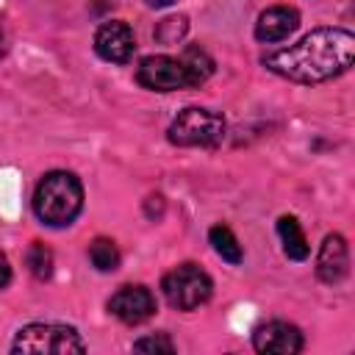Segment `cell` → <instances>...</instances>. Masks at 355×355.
Listing matches in <instances>:
<instances>
[{
	"mask_svg": "<svg viewBox=\"0 0 355 355\" xmlns=\"http://www.w3.org/2000/svg\"><path fill=\"white\" fill-rule=\"evenodd\" d=\"M252 347L258 352H272V355H294L305 347L302 341V333L300 327L288 324V322H280V319H272L261 327H255L252 333Z\"/></svg>",
	"mask_w": 355,
	"mask_h": 355,
	"instance_id": "9",
	"label": "cell"
},
{
	"mask_svg": "<svg viewBox=\"0 0 355 355\" xmlns=\"http://www.w3.org/2000/svg\"><path fill=\"white\" fill-rule=\"evenodd\" d=\"M108 311L125 324H141L155 313V297L147 286H122L111 294Z\"/></svg>",
	"mask_w": 355,
	"mask_h": 355,
	"instance_id": "8",
	"label": "cell"
},
{
	"mask_svg": "<svg viewBox=\"0 0 355 355\" xmlns=\"http://www.w3.org/2000/svg\"><path fill=\"white\" fill-rule=\"evenodd\" d=\"M277 236L283 241V252L291 258V261H305L311 247H308V239L300 227V222L294 216H280L277 219Z\"/></svg>",
	"mask_w": 355,
	"mask_h": 355,
	"instance_id": "12",
	"label": "cell"
},
{
	"mask_svg": "<svg viewBox=\"0 0 355 355\" xmlns=\"http://www.w3.org/2000/svg\"><path fill=\"white\" fill-rule=\"evenodd\" d=\"M89 261H92V266L97 272H114L119 266V250H116V244L111 239L100 236V239H94L89 244Z\"/></svg>",
	"mask_w": 355,
	"mask_h": 355,
	"instance_id": "14",
	"label": "cell"
},
{
	"mask_svg": "<svg viewBox=\"0 0 355 355\" xmlns=\"http://www.w3.org/2000/svg\"><path fill=\"white\" fill-rule=\"evenodd\" d=\"M133 349L136 352H175V344H172V338L166 333H155V336L133 341Z\"/></svg>",
	"mask_w": 355,
	"mask_h": 355,
	"instance_id": "16",
	"label": "cell"
},
{
	"mask_svg": "<svg viewBox=\"0 0 355 355\" xmlns=\"http://www.w3.org/2000/svg\"><path fill=\"white\" fill-rule=\"evenodd\" d=\"M11 283V263H8V258L0 252V288H6Z\"/></svg>",
	"mask_w": 355,
	"mask_h": 355,
	"instance_id": "17",
	"label": "cell"
},
{
	"mask_svg": "<svg viewBox=\"0 0 355 355\" xmlns=\"http://www.w3.org/2000/svg\"><path fill=\"white\" fill-rule=\"evenodd\" d=\"M14 352H53V355H67V352H86V344L83 338L78 336L75 327L69 324H53V322H33V324H25L14 344H11Z\"/></svg>",
	"mask_w": 355,
	"mask_h": 355,
	"instance_id": "6",
	"label": "cell"
},
{
	"mask_svg": "<svg viewBox=\"0 0 355 355\" xmlns=\"http://www.w3.org/2000/svg\"><path fill=\"white\" fill-rule=\"evenodd\" d=\"M208 241H211V247H214V252L222 258V261H227V263H241V258H244V252H241V244H239V239L233 236V230L227 227V225H214L211 230H208Z\"/></svg>",
	"mask_w": 355,
	"mask_h": 355,
	"instance_id": "13",
	"label": "cell"
},
{
	"mask_svg": "<svg viewBox=\"0 0 355 355\" xmlns=\"http://www.w3.org/2000/svg\"><path fill=\"white\" fill-rule=\"evenodd\" d=\"M6 55V39H3V33H0V58Z\"/></svg>",
	"mask_w": 355,
	"mask_h": 355,
	"instance_id": "19",
	"label": "cell"
},
{
	"mask_svg": "<svg viewBox=\"0 0 355 355\" xmlns=\"http://www.w3.org/2000/svg\"><path fill=\"white\" fill-rule=\"evenodd\" d=\"M28 269L39 277V280H47L53 275V252L42 244V241H33L31 250H28Z\"/></svg>",
	"mask_w": 355,
	"mask_h": 355,
	"instance_id": "15",
	"label": "cell"
},
{
	"mask_svg": "<svg viewBox=\"0 0 355 355\" xmlns=\"http://www.w3.org/2000/svg\"><path fill=\"white\" fill-rule=\"evenodd\" d=\"M355 36L347 28H316L297 44L266 53L261 64L294 83H322L352 67Z\"/></svg>",
	"mask_w": 355,
	"mask_h": 355,
	"instance_id": "1",
	"label": "cell"
},
{
	"mask_svg": "<svg viewBox=\"0 0 355 355\" xmlns=\"http://www.w3.org/2000/svg\"><path fill=\"white\" fill-rule=\"evenodd\" d=\"M94 53L103 58V61H111V64H128L136 53V39H133V31L128 22L122 19H111V22H103L94 33Z\"/></svg>",
	"mask_w": 355,
	"mask_h": 355,
	"instance_id": "7",
	"label": "cell"
},
{
	"mask_svg": "<svg viewBox=\"0 0 355 355\" xmlns=\"http://www.w3.org/2000/svg\"><path fill=\"white\" fill-rule=\"evenodd\" d=\"M166 136L178 147H216L225 139V119L211 108L189 105L172 119Z\"/></svg>",
	"mask_w": 355,
	"mask_h": 355,
	"instance_id": "4",
	"label": "cell"
},
{
	"mask_svg": "<svg viewBox=\"0 0 355 355\" xmlns=\"http://www.w3.org/2000/svg\"><path fill=\"white\" fill-rule=\"evenodd\" d=\"M214 72V61L202 47H186L180 55H147L136 67L139 86L150 92L197 89Z\"/></svg>",
	"mask_w": 355,
	"mask_h": 355,
	"instance_id": "2",
	"label": "cell"
},
{
	"mask_svg": "<svg viewBox=\"0 0 355 355\" xmlns=\"http://www.w3.org/2000/svg\"><path fill=\"white\" fill-rule=\"evenodd\" d=\"M349 269V252H347V241L338 233L324 236L322 247H319V258H316V275L322 283H341L347 277Z\"/></svg>",
	"mask_w": 355,
	"mask_h": 355,
	"instance_id": "10",
	"label": "cell"
},
{
	"mask_svg": "<svg viewBox=\"0 0 355 355\" xmlns=\"http://www.w3.org/2000/svg\"><path fill=\"white\" fill-rule=\"evenodd\" d=\"M161 291H164V297L172 308L194 311V308H200L202 302L211 300L214 283H211L208 272H202L197 263H180V266H175L164 275Z\"/></svg>",
	"mask_w": 355,
	"mask_h": 355,
	"instance_id": "5",
	"label": "cell"
},
{
	"mask_svg": "<svg viewBox=\"0 0 355 355\" xmlns=\"http://www.w3.org/2000/svg\"><path fill=\"white\" fill-rule=\"evenodd\" d=\"M172 0H147V6H155V8H161V6H169Z\"/></svg>",
	"mask_w": 355,
	"mask_h": 355,
	"instance_id": "18",
	"label": "cell"
},
{
	"mask_svg": "<svg viewBox=\"0 0 355 355\" xmlns=\"http://www.w3.org/2000/svg\"><path fill=\"white\" fill-rule=\"evenodd\" d=\"M300 25V14L297 8H288V6H272L266 11L258 14L255 19V39L258 42H283L288 39Z\"/></svg>",
	"mask_w": 355,
	"mask_h": 355,
	"instance_id": "11",
	"label": "cell"
},
{
	"mask_svg": "<svg viewBox=\"0 0 355 355\" xmlns=\"http://www.w3.org/2000/svg\"><path fill=\"white\" fill-rule=\"evenodd\" d=\"M83 208V186L72 172H47L33 191V211L42 225L67 227Z\"/></svg>",
	"mask_w": 355,
	"mask_h": 355,
	"instance_id": "3",
	"label": "cell"
}]
</instances>
